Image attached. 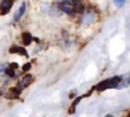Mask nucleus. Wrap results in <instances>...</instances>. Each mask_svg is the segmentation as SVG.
<instances>
[{"label": "nucleus", "instance_id": "f257e3e1", "mask_svg": "<svg viewBox=\"0 0 130 117\" xmlns=\"http://www.w3.org/2000/svg\"><path fill=\"white\" fill-rule=\"evenodd\" d=\"M121 79H122V77L114 76V77H111V79L104 80V81H102L101 83L97 84L96 89H97V90H99V91H104V90H107V89L118 88L119 83L121 82Z\"/></svg>", "mask_w": 130, "mask_h": 117}, {"label": "nucleus", "instance_id": "f03ea898", "mask_svg": "<svg viewBox=\"0 0 130 117\" xmlns=\"http://www.w3.org/2000/svg\"><path fill=\"white\" fill-rule=\"evenodd\" d=\"M58 7L62 11L69 14V15L75 14V10H74L73 6L71 5V1H70V0H61V1L58 2Z\"/></svg>", "mask_w": 130, "mask_h": 117}, {"label": "nucleus", "instance_id": "7ed1b4c3", "mask_svg": "<svg viewBox=\"0 0 130 117\" xmlns=\"http://www.w3.org/2000/svg\"><path fill=\"white\" fill-rule=\"evenodd\" d=\"M11 6H13V0H2V2L0 4V8H1L2 14H7L10 10Z\"/></svg>", "mask_w": 130, "mask_h": 117}, {"label": "nucleus", "instance_id": "20e7f679", "mask_svg": "<svg viewBox=\"0 0 130 117\" xmlns=\"http://www.w3.org/2000/svg\"><path fill=\"white\" fill-rule=\"evenodd\" d=\"M95 14L94 13H86L85 15L82 16V23H85V24H90V23H92L95 20Z\"/></svg>", "mask_w": 130, "mask_h": 117}, {"label": "nucleus", "instance_id": "39448f33", "mask_svg": "<svg viewBox=\"0 0 130 117\" xmlns=\"http://www.w3.org/2000/svg\"><path fill=\"white\" fill-rule=\"evenodd\" d=\"M72 4H73L72 6H73L75 13H81V11H83L85 7H83L82 1H81V0H72Z\"/></svg>", "mask_w": 130, "mask_h": 117}, {"label": "nucleus", "instance_id": "423d86ee", "mask_svg": "<svg viewBox=\"0 0 130 117\" xmlns=\"http://www.w3.org/2000/svg\"><path fill=\"white\" fill-rule=\"evenodd\" d=\"M31 82H32V75H30V74L25 75V76L23 77V79L21 80V82H20V88L21 89L25 88V86H27Z\"/></svg>", "mask_w": 130, "mask_h": 117}, {"label": "nucleus", "instance_id": "0eeeda50", "mask_svg": "<svg viewBox=\"0 0 130 117\" xmlns=\"http://www.w3.org/2000/svg\"><path fill=\"white\" fill-rule=\"evenodd\" d=\"M10 52H11V54H15V52H17V54L23 55V56L27 57V52H26V50L23 49V48H21V47H18V45H14L13 48H10Z\"/></svg>", "mask_w": 130, "mask_h": 117}, {"label": "nucleus", "instance_id": "6e6552de", "mask_svg": "<svg viewBox=\"0 0 130 117\" xmlns=\"http://www.w3.org/2000/svg\"><path fill=\"white\" fill-rule=\"evenodd\" d=\"M24 11H25V5H24V4H22V6H21V8L18 9V11L15 14V18H14V19H15V20H17L18 18L21 17V16H23V14H24Z\"/></svg>", "mask_w": 130, "mask_h": 117}, {"label": "nucleus", "instance_id": "1a4fd4ad", "mask_svg": "<svg viewBox=\"0 0 130 117\" xmlns=\"http://www.w3.org/2000/svg\"><path fill=\"white\" fill-rule=\"evenodd\" d=\"M31 40H32V36L30 33H24L23 34V43H24L25 45L30 44L31 43Z\"/></svg>", "mask_w": 130, "mask_h": 117}, {"label": "nucleus", "instance_id": "9d476101", "mask_svg": "<svg viewBox=\"0 0 130 117\" xmlns=\"http://www.w3.org/2000/svg\"><path fill=\"white\" fill-rule=\"evenodd\" d=\"M124 2H126V0H114V4L118 7H122L124 5Z\"/></svg>", "mask_w": 130, "mask_h": 117}, {"label": "nucleus", "instance_id": "9b49d317", "mask_svg": "<svg viewBox=\"0 0 130 117\" xmlns=\"http://www.w3.org/2000/svg\"><path fill=\"white\" fill-rule=\"evenodd\" d=\"M6 73L8 74V76H10V77H13L14 75H15V72H14L13 68H7V69H6Z\"/></svg>", "mask_w": 130, "mask_h": 117}, {"label": "nucleus", "instance_id": "f8f14e48", "mask_svg": "<svg viewBox=\"0 0 130 117\" xmlns=\"http://www.w3.org/2000/svg\"><path fill=\"white\" fill-rule=\"evenodd\" d=\"M29 67H31V65H30V64H26V65H25L24 67H23V69H24V71H26Z\"/></svg>", "mask_w": 130, "mask_h": 117}, {"label": "nucleus", "instance_id": "ddd939ff", "mask_svg": "<svg viewBox=\"0 0 130 117\" xmlns=\"http://www.w3.org/2000/svg\"><path fill=\"white\" fill-rule=\"evenodd\" d=\"M2 71H4V67H2V66H0V73H1Z\"/></svg>", "mask_w": 130, "mask_h": 117}, {"label": "nucleus", "instance_id": "4468645a", "mask_svg": "<svg viewBox=\"0 0 130 117\" xmlns=\"http://www.w3.org/2000/svg\"><path fill=\"white\" fill-rule=\"evenodd\" d=\"M105 117H113V116H112V115H106Z\"/></svg>", "mask_w": 130, "mask_h": 117}]
</instances>
